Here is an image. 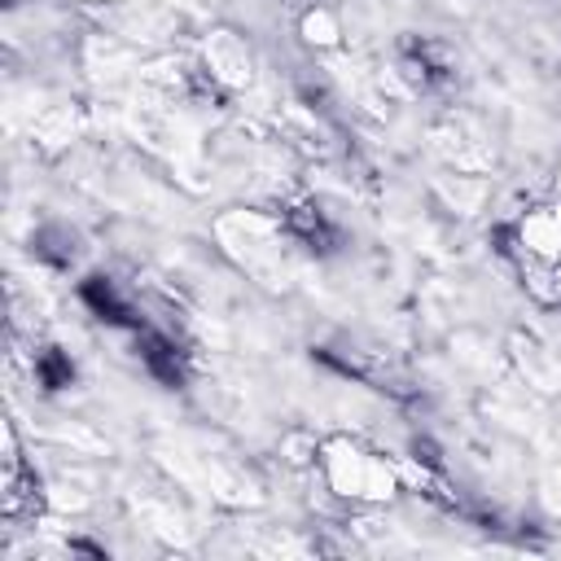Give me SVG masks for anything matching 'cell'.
Listing matches in <instances>:
<instances>
[{"label": "cell", "instance_id": "6da1fadb", "mask_svg": "<svg viewBox=\"0 0 561 561\" xmlns=\"http://www.w3.org/2000/svg\"><path fill=\"white\" fill-rule=\"evenodd\" d=\"M504 250L522 285L539 302L561 307V197L535 202L530 210H522L504 232Z\"/></svg>", "mask_w": 561, "mask_h": 561}, {"label": "cell", "instance_id": "7a4b0ae2", "mask_svg": "<svg viewBox=\"0 0 561 561\" xmlns=\"http://www.w3.org/2000/svg\"><path fill=\"white\" fill-rule=\"evenodd\" d=\"M320 469H324V482L333 486V495L355 500V504H386L399 491L394 465L359 443H346V438H333L320 447Z\"/></svg>", "mask_w": 561, "mask_h": 561}, {"label": "cell", "instance_id": "3957f363", "mask_svg": "<svg viewBox=\"0 0 561 561\" xmlns=\"http://www.w3.org/2000/svg\"><path fill=\"white\" fill-rule=\"evenodd\" d=\"M206 66H210L215 79H224V83H232V88H241V83L254 79V57H250L245 39L232 35V31H215V35L206 39Z\"/></svg>", "mask_w": 561, "mask_h": 561}, {"label": "cell", "instance_id": "277c9868", "mask_svg": "<svg viewBox=\"0 0 561 561\" xmlns=\"http://www.w3.org/2000/svg\"><path fill=\"white\" fill-rule=\"evenodd\" d=\"M302 31H307V44H337V22H333V13H324V9L307 13V18H302Z\"/></svg>", "mask_w": 561, "mask_h": 561}]
</instances>
